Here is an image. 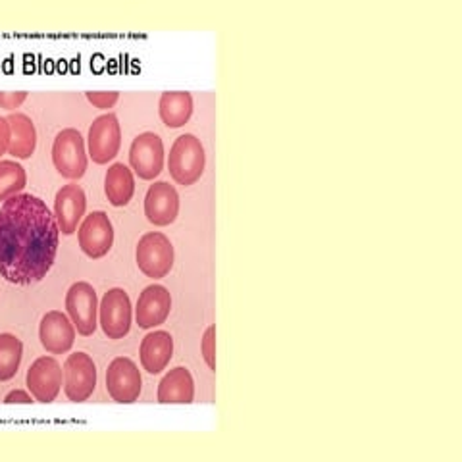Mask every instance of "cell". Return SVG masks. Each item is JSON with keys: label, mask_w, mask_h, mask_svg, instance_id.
I'll return each mask as SVG.
<instances>
[{"label": "cell", "mask_w": 462, "mask_h": 462, "mask_svg": "<svg viewBox=\"0 0 462 462\" xmlns=\"http://www.w3.org/2000/svg\"><path fill=\"white\" fill-rule=\"evenodd\" d=\"M171 310V295L164 285H149L137 299L135 320L141 329L162 326Z\"/></svg>", "instance_id": "obj_16"}, {"label": "cell", "mask_w": 462, "mask_h": 462, "mask_svg": "<svg viewBox=\"0 0 462 462\" xmlns=\"http://www.w3.org/2000/svg\"><path fill=\"white\" fill-rule=\"evenodd\" d=\"M98 324L108 339H124L132 329V299L114 287L98 302Z\"/></svg>", "instance_id": "obj_8"}, {"label": "cell", "mask_w": 462, "mask_h": 462, "mask_svg": "<svg viewBox=\"0 0 462 462\" xmlns=\"http://www.w3.org/2000/svg\"><path fill=\"white\" fill-rule=\"evenodd\" d=\"M97 387V366L87 353H74L64 363V393L69 401L85 402Z\"/></svg>", "instance_id": "obj_11"}, {"label": "cell", "mask_w": 462, "mask_h": 462, "mask_svg": "<svg viewBox=\"0 0 462 462\" xmlns=\"http://www.w3.org/2000/svg\"><path fill=\"white\" fill-rule=\"evenodd\" d=\"M200 353L210 370H216V326H208L200 339Z\"/></svg>", "instance_id": "obj_24"}, {"label": "cell", "mask_w": 462, "mask_h": 462, "mask_svg": "<svg viewBox=\"0 0 462 462\" xmlns=\"http://www.w3.org/2000/svg\"><path fill=\"white\" fill-rule=\"evenodd\" d=\"M23 356V343L12 334H0V382H8L18 374Z\"/></svg>", "instance_id": "obj_22"}, {"label": "cell", "mask_w": 462, "mask_h": 462, "mask_svg": "<svg viewBox=\"0 0 462 462\" xmlns=\"http://www.w3.org/2000/svg\"><path fill=\"white\" fill-rule=\"evenodd\" d=\"M85 97L93 106H97L100 110H108L120 100V93H114V91H110V93H93V91H89V93H85Z\"/></svg>", "instance_id": "obj_25"}, {"label": "cell", "mask_w": 462, "mask_h": 462, "mask_svg": "<svg viewBox=\"0 0 462 462\" xmlns=\"http://www.w3.org/2000/svg\"><path fill=\"white\" fill-rule=\"evenodd\" d=\"M122 147V125L118 116L108 112L93 120L87 135V152L95 164H108Z\"/></svg>", "instance_id": "obj_5"}, {"label": "cell", "mask_w": 462, "mask_h": 462, "mask_svg": "<svg viewBox=\"0 0 462 462\" xmlns=\"http://www.w3.org/2000/svg\"><path fill=\"white\" fill-rule=\"evenodd\" d=\"M173 356V339L164 329L151 331L143 337L139 346V358L143 370L149 374H161L168 368Z\"/></svg>", "instance_id": "obj_17"}, {"label": "cell", "mask_w": 462, "mask_h": 462, "mask_svg": "<svg viewBox=\"0 0 462 462\" xmlns=\"http://www.w3.org/2000/svg\"><path fill=\"white\" fill-rule=\"evenodd\" d=\"M207 166V152L197 135L183 134L173 141L168 154V170L178 185H195Z\"/></svg>", "instance_id": "obj_2"}, {"label": "cell", "mask_w": 462, "mask_h": 462, "mask_svg": "<svg viewBox=\"0 0 462 462\" xmlns=\"http://www.w3.org/2000/svg\"><path fill=\"white\" fill-rule=\"evenodd\" d=\"M105 193L112 207H127L135 195L134 170L124 162H116L108 168L105 178Z\"/></svg>", "instance_id": "obj_20"}, {"label": "cell", "mask_w": 462, "mask_h": 462, "mask_svg": "<svg viewBox=\"0 0 462 462\" xmlns=\"http://www.w3.org/2000/svg\"><path fill=\"white\" fill-rule=\"evenodd\" d=\"M5 402L6 404H32L33 402V395H29L27 392H23V389H14V392H10L6 397H5Z\"/></svg>", "instance_id": "obj_28"}, {"label": "cell", "mask_w": 462, "mask_h": 462, "mask_svg": "<svg viewBox=\"0 0 462 462\" xmlns=\"http://www.w3.org/2000/svg\"><path fill=\"white\" fill-rule=\"evenodd\" d=\"M66 310L79 336L89 337L95 334L98 326V297L91 283L78 282L68 289Z\"/></svg>", "instance_id": "obj_6"}, {"label": "cell", "mask_w": 462, "mask_h": 462, "mask_svg": "<svg viewBox=\"0 0 462 462\" xmlns=\"http://www.w3.org/2000/svg\"><path fill=\"white\" fill-rule=\"evenodd\" d=\"M193 95L187 91H166L158 100V114L166 127H183L193 116Z\"/></svg>", "instance_id": "obj_21"}, {"label": "cell", "mask_w": 462, "mask_h": 462, "mask_svg": "<svg viewBox=\"0 0 462 462\" xmlns=\"http://www.w3.org/2000/svg\"><path fill=\"white\" fill-rule=\"evenodd\" d=\"M29 393L39 402H52L64 385V368L54 356H39L25 378Z\"/></svg>", "instance_id": "obj_9"}, {"label": "cell", "mask_w": 462, "mask_h": 462, "mask_svg": "<svg viewBox=\"0 0 462 462\" xmlns=\"http://www.w3.org/2000/svg\"><path fill=\"white\" fill-rule=\"evenodd\" d=\"M141 372L132 358H114L106 370V389L112 401L120 404H132L141 395Z\"/></svg>", "instance_id": "obj_10"}, {"label": "cell", "mask_w": 462, "mask_h": 462, "mask_svg": "<svg viewBox=\"0 0 462 462\" xmlns=\"http://www.w3.org/2000/svg\"><path fill=\"white\" fill-rule=\"evenodd\" d=\"M195 399V382L191 372L178 366L170 370L158 383V402L161 404H189Z\"/></svg>", "instance_id": "obj_18"}, {"label": "cell", "mask_w": 462, "mask_h": 462, "mask_svg": "<svg viewBox=\"0 0 462 462\" xmlns=\"http://www.w3.org/2000/svg\"><path fill=\"white\" fill-rule=\"evenodd\" d=\"M87 210V197L78 183H68L54 197V218L58 229L64 236H74L78 226L85 218Z\"/></svg>", "instance_id": "obj_13"}, {"label": "cell", "mask_w": 462, "mask_h": 462, "mask_svg": "<svg viewBox=\"0 0 462 462\" xmlns=\"http://www.w3.org/2000/svg\"><path fill=\"white\" fill-rule=\"evenodd\" d=\"M76 326L69 316L60 310H51L42 316L39 326V339L51 355H64L76 343Z\"/></svg>", "instance_id": "obj_15"}, {"label": "cell", "mask_w": 462, "mask_h": 462, "mask_svg": "<svg viewBox=\"0 0 462 462\" xmlns=\"http://www.w3.org/2000/svg\"><path fill=\"white\" fill-rule=\"evenodd\" d=\"M180 195L168 181H156L144 195V216L152 226L166 227L178 220Z\"/></svg>", "instance_id": "obj_14"}, {"label": "cell", "mask_w": 462, "mask_h": 462, "mask_svg": "<svg viewBox=\"0 0 462 462\" xmlns=\"http://www.w3.org/2000/svg\"><path fill=\"white\" fill-rule=\"evenodd\" d=\"M52 164L62 178L78 181L85 176L89 166V152L85 147V137L79 129L66 127L54 137Z\"/></svg>", "instance_id": "obj_3"}, {"label": "cell", "mask_w": 462, "mask_h": 462, "mask_svg": "<svg viewBox=\"0 0 462 462\" xmlns=\"http://www.w3.org/2000/svg\"><path fill=\"white\" fill-rule=\"evenodd\" d=\"M60 241L54 212L47 202L18 193L0 207V276L14 285H33L47 278Z\"/></svg>", "instance_id": "obj_1"}, {"label": "cell", "mask_w": 462, "mask_h": 462, "mask_svg": "<svg viewBox=\"0 0 462 462\" xmlns=\"http://www.w3.org/2000/svg\"><path fill=\"white\" fill-rule=\"evenodd\" d=\"M135 260L144 276L162 280L171 272L176 253H173L171 241L164 234H161V231H149L137 243Z\"/></svg>", "instance_id": "obj_4"}, {"label": "cell", "mask_w": 462, "mask_h": 462, "mask_svg": "<svg viewBox=\"0 0 462 462\" xmlns=\"http://www.w3.org/2000/svg\"><path fill=\"white\" fill-rule=\"evenodd\" d=\"M78 241L81 251L89 258L106 256L114 245V226L108 214L95 210L89 216H85L78 229Z\"/></svg>", "instance_id": "obj_12"}, {"label": "cell", "mask_w": 462, "mask_h": 462, "mask_svg": "<svg viewBox=\"0 0 462 462\" xmlns=\"http://www.w3.org/2000/svg\"><path fill=\"white\" fill-rule=\"evenodd\" d=\"M10 122V147L8 154L18 161H27L32 158L37 149V129L33 120L27 114L12 112L6 116Z\"/></svg>", "instance_id": "obj_19"}, {"label": "cell", "mask_w": 462, "mask_h": 462, "mask_svg": "<svg viewBox=\"0 0 462 462\" xmlns=\"http://www.w3.org/2000/svg\"><path fill=\"white\" fill-rule=\"evenodd\" d=\"M27 100V93L25 91H18V93H0V106L14 112L16 108H20Z\"/></svg>", "instance_id": "obj_26"}, {"label": "cell", "mask_w": 462, "mask_h": 462, "mask_svg": "<svg viewBox=\"0 0 462 462\" xmlns=\"http://www.w3.org/2000/svg\"><path fill=\"white\" fill-rule=\"evenodd\" d=\"M27 185L25 168L16 161H0V202L23 193Z\"/></svg>", "instance_id": "obj_23"}, {"label": "cell", "mask_w": 462, "mask_h": 462, "mask_svg": "<svg viewBox=\"0 0 462 462\" xmlns=\"http://www.w3.org/2000/svg\"><path fill=\"white\" fill-rule=\"evenodd\" d=\"M164 162L166 152L161 135L144 132L134 139L132 147H129V166H132L135 176L144 181H151L161 176Z\"/></svg>", "instance_id": "obj_7"}, {"label": "cell", "mask_w": 462, "mask_h": 462, "mask_svg": "<svg viewBox=\"0 0 462 462\" xmlns=\"http://www.w3.org/2000/svg\"><path fill=\"white\" fill-rule=\"evenodd\" d=\"M10 147V122L0 116V156L8 152Z\"/></svg>", "instance_id": "obj_27"}]
</instances>
